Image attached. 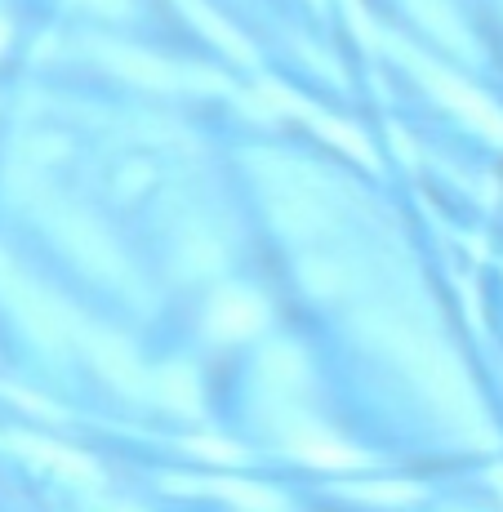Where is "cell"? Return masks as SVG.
<instances>
[{
  "label": "cell",
  "instance_id": "6da1fadb",
  "mask_svg": "<svg viewBox=\"0 0 503 512\" xmlns=\"http://www.w3.org/2000/svg\"><path fill=\"white\" fill-rule=\"evenodd\" d=\"M419 72L428 76V85H432V90H437L441 98H446V103L455 107V112H463L472 125H481L486 134H495V139H503V121H499V112H495V107H490L481 94H472L468 85H459V81H455V76L432 72V67H423V63H419Z\"/></svg>",
  "mask_w": 503,
  "mask_h": 512
},
{
  "label": "cell",
  "instance_id": "7a4b0ae2",
  "mask_svg": "<svg viewBox=\"0 0 503 512\" xmlns=\"http://www.w3.org/2000/svg\"><path fill=\"white\" fill-rule=\"evenodd\" d=\"M112 67H116V72H125V76H134V81H143V85H179V81H187V76L174 72L170 63L147 58V54H134V49H116Z\"/></svg>",
  "mask_w": 503,
  "mask_h": 512
},
{
  "label": "cell",
  "instance_id": "3957f363",
  "mask_svg": "<svg viewBox=\"0 0 503 512\" xmlns=\"http://www.w3.org/2000/svg\"><path fill=\"white\" fill-rule=\"evenodd\" d=\"M214 326L223 334H245L259 326V308H254L250 299H241V294H228V299H219V308H214Z\"/></svg>",
  "mask_w": 503,
  "mask_h": 512
},
{
  "label": "cell",
  "instance_id": "277c9868",
  "mask_svg": "<svg viewBox=\"0 0 503 512\" xmlns=\"http://www.w3.org/2000/svg\"><path fill=\"white\" fill-rule=\"evenodd\" d=\"M5 41H9V27H5V23H0V49H5Z\"/></svg>",
  "mask_w": 503,
  "mask_h": 512
}]
</instances>
